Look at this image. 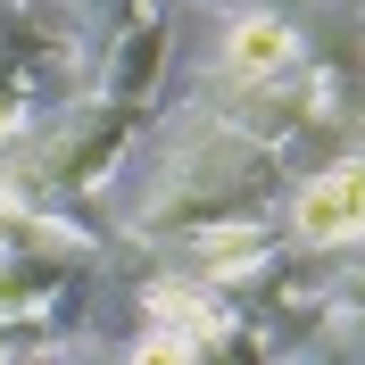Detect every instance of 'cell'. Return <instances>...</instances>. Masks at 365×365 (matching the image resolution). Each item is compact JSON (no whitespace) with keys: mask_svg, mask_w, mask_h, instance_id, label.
<instances>
[{"mask_svg":"<svg viewBox=\"0 0 365 365\" xmlns=\"http://www.w3.org/2000/svg\"><path fill=\"white\" fill-rule=\"evenodd\" d=\"M241 67H274V25H250L241 34Z\"/></svg>","mask_w":365,"mask_h":365,"instance_id":"2","label":"cell"},{"mask_svg":"<svg viewBox=\"0 0 365 365\" xmlns=\"http://www.w3.org/2000/svg\"><path fill=\"white\" fill-rule=\"evenodd\" d=\"M349 216H365V182L357 175H332L316 200H307V232H341Z\"/></svg>","mask_w":365,"mask_h":365,"instance_id":"1","label":"cell"}]
</instances>
